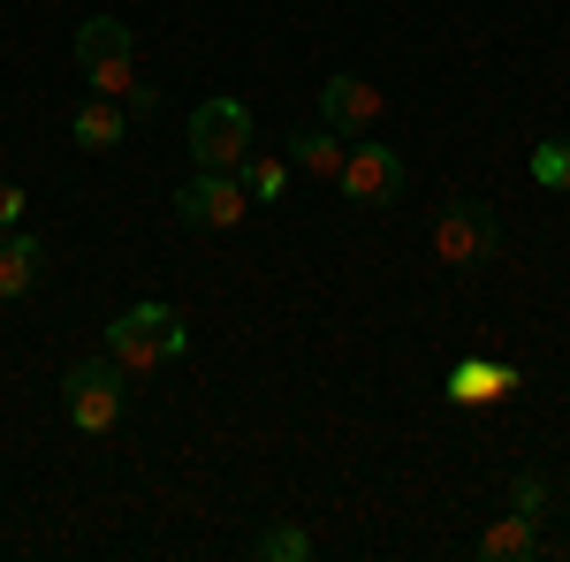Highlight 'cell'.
I'll return each instance as SVG.
<instances>
[{
  "label": "cell",
  "instance_id": "cell-1",
  "mask_svg": "<svg viewBox=\"0 0 570 562\" xmlns=\"http://www.w3.org/2000/svg\"><path fill=\"white\" fill-rule=\"evenodd\" d=\"M183 349H190V327H183L176 304H130V312L107 327V357H115L122 373H160V365H176Z\"/></svg>",
  "mask_w": 570,
  "mask_h": 562
},
{
  "label": "cell",
  "instance_id": "cell-2",
  "mask_svg": "<svg viewBox=\"0 0 570 562\" xmlns=\"http://www.w3.org/2000/svg\"><path fill=\"white\" fill-rule=\"evenodd\" d=\"M190 160L206 175H244V160H252V107L244 99H206L190 115Z\"/></svg>",
  "mask_w": 570,
  "mask_h": 562
},
{
  "label": "cell",
  "instance_id": "cell-3",
  "mask_svg": "<svg viewBox=\"0 0 570 562\" xmlns=\"http://www.w3.org/2000/svg\"><path fill=\"white\" fill-rule=\"evenodd\" d=\"M77 69H85V85H91V91L122 99V91L137 85V77H130V69H137L130 23H122V16H91L85 31H77Z\"/></svg>",
  "mask_w": 570,
  "mask_h": 562
},
{
  "label": "cell",
  "instance_id": "cell-4",
  "mask_svg": "<svg viewBox=\"0 0 570 562\" xmlns=\"http://www.w3.org/2000/svg\"><path fill=\"white\" fill-rule=\"evenodd\" d=\"M502 252V228H494V206L480 198H449L434 214V259L441 266H487Z\"/></svg>",
  "mask_w": 570,
  "mask_h": 562
},
{
  "label": "cell",
  "instance_id": "cell-5",
  "mask_svg": "<svg viewBox=\"0 0 570 562\" xmlns=\"http://www.w3.org/2000/svg\"><path fill=\"white\" fill-rule=\"evenodd\" d=\"M61 403H69V426L77 433H115L122 426V365L115 357H91L61 381Z\"/></svg>",
  "mask_w": 570,
  "mask_h": 562
},
{
  "label": "cell",
  "instance_id": "cell-6",
  "mask_svg": "<svg viewBox=\"0 0 570 562\" xmlns=\"http://www.w3.org/2000/svg\"><path fill=\"white\" fill-rule=\"evenodd\" d=\"M244 198H252L244 175H206V168H198L176 190V214H183V228H206V236H214V228H236V220L252 214Z\"/></svg>",
  "mask_w": 570,
  "mask_h": 562
},
{
  "label": "cell",
  "instance_id": "cell-7",
  "mask_svg": "<svg viewBox=\"0 0 570 562\" xmlns=\"http://www.w3.org/2000/svg\"><path fill=\"white\" fill-rule=\"evenodd\" d=\"M343 198L351 206H389L395 190H403V160H395L389 145H351V160H343Z\"/></svg>",
  "mask_w": 570,
  "mask_h": 562
},
{
  "label": "cell",
  "instance_id": "cell-8",
  "mask_svg": "<svg viewBox=\"0 0 570 562\" xmlns=\"http://www.w3.org/2000/svg\"><path fill=\"white\" fill-rule=\"evenodd\" d=\"M320 122L343 130V137H365L381 122V91L365 85V77H327V85H320Z\"/></svg>",
  "mask_w": 570,
  "mask_h": 562
},
{
  "label": "cell",
  "instance_id": "cell-9",
  "mask_svg": "<svg viewBox=\"0 0 570 562\" xmlns=\"http://www.w3.org/2000/svg\"><path fill=\"white\" fill-rule=\"evenodd\" d=\"M502 395H518V365H502V357L449 365V403H502Z\"/></svg>",
  "mask_w": 570,
  "mask_h": 562
},
{
  "label": "cell",
  "instance_id": "cell-10",
  "mask_svg": "<svg viewBox=\"0 0 570 562\" xmlns=\"http://www.w3.org/2000/svg\"><path fill=\"white\" fill-rule=\"evenodd\" d=\"M480 555H487V562H532V555H540V517H525V510L494 517V524L480 532Z\"/></svg>",
  "mask_w": 570,
  "mask_h": 562
},
{
  "label": "cell",
  "instance_id": "cell-11",
  "mask_svg": "<svg viewBox=\"0 0 570 562\" xmlns=\"http://www.w3.org/2000/svg\"><path fill=\"white\" fill-rule=\"evenodd\" d=\"M69 137H77L85 152H107V145H122V99L91 91L85 107H77V122H69Z\"/></svg>",
  "mask_w": 570,
  "mask_h": 562
},
{
  "label": "cell",
  "instance_id": "cell-12",
  "mask_svg": "<svg viewBox=\"0 0 570 562\" xmlns=\"http://www.w3.org/2000/svg\"><path fill=\"white\" fill-rule=\"evenodd\" d=\"M343 160H351V145H343V130H297L289 137V168H305V175H343Z\"/></svg>",
  "mask_w": 570,
  "mask_h": 562
},
{
  "label": "cell",
  "instance_id": "cell-13",
  "mask_svg": "<svg viewBox=\"0 0 570 562\" xmlns=\"http://www.w3.org/2000/svg\"><path fill=\"white\" fill-rule=\"evenodd\" d=\"M39 266H46V244H39V236H0V304L23 297V289L39 282Z\"/></svg>",
  "mask_w": 570,
  "mask_h": 562
},
{
  "label": "cell",
  "instance_id": "cell-14",
  "mask_svg": "<svg viewBox=\"0 0 570 562\" xmlns=\"http://www.w3.org/2000/svg\"><path fill=\"white\" fill-rule=\"evenodd\" d=\"M252 555H259V562H305L312 555V532H305V524H274V532L252 540Z\"/></svg>",
  "mask_w": 570,
  "mask_h": 562
},
{
  "label": "cell",
  "instance_id": "cell-15",
  "mask_svg": "<svg viewBox=\"0 0 570 562\" xmlns=\"http://www.w3.org/2000/svg\"><path fill=\"white\" fill-rule=\"evenodd\" d=\"M532 183H548V190H570V137H548V145H532Z\"/></svg>",
  "mask_w": 570,
  "mask_h": 562
},
{
  "label": "cell",
  "instance_id": "cell-16",
  "mask_svg": "<svg viewBox=\"0 0 570 562\" xmlns=\"http://www.w3.org/2000/svg\"><path fill=\"white\" fill-rule=\"evenodd\" d=\"M244 190L252 198H282L289 190V160H244Z\"/></svg>",
  "mask_w": 570,
  "mask_h": 562
},
{
  "label": "cell",
  "instance_id": "cell-17",
  "mask_svg": "<svg viewBox=\"0 0 570 562\" xmlns=\"http://www.w3.org/2000/svg\"><path fill=\"white\" fill-rule=\"evenodd\" d=\"M510 510H525V517H548V479H540V472H518V479H510Z\"/></svg>",
  "mask_w": 570,
  "mask_h": 562
},
{
  "label": "cell",
  "instance_id": "cell-18",
  "mask_svg": "<svg viewBox=\"0 0 570 562\" xmlns=\"http://www.w3.org/2000/svg\"><path fill=\"white\" fill-rule=\"evenodd\" d=\"M16 220H23V190H16V183H0V228H16Z\"/></svg>",
  "mask_w": 570,
  "mask_h": 562
}]
</instances>
